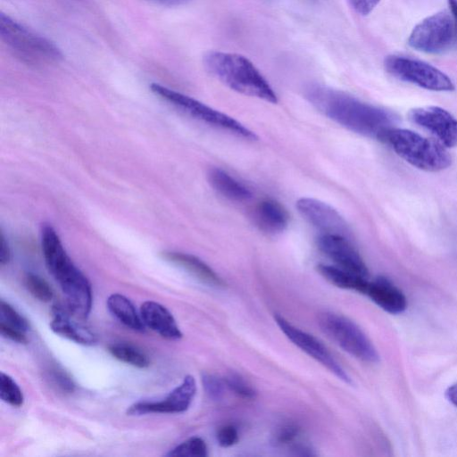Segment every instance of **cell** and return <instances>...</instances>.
<instances>
[{
    "label": "cell",
    "instance_id": "cell-1",
    "mask_svg": "<svg viewBox=\"0 0 457 457\" xmlns=\"http://www.w3.org/2000/svg\"><path fill=\"white\" fill-rule=\"evenodd\" d=\"M305 96L323 115L360 135L383 141L395 128L394 115L346 93L318 85L310 87Z\"/></svg>",
    "mask_w": 457,
    "mask_h": 457
},
{
    "label": "cell",
    "instance_id": "cell-2",
    "mask_svg": "<svg viewBox=\"0 0 457 457\" xmlns=\"http://www.w3.org/2000/svg\"><path fill=\"white\" fill-rule=\"evenodd\" d=\"M41 247L49 273L59 284L69 310L81 320L92 309V288L87 277L67 254L56 230L48 223L41 226Z\"/></svg>",
    "mask_w": 457,
    "mask_h": 457
},
{
    "label": "cell",
    "instance_id": "cell-3",
    "mask_svg": "<svg viewBox=\"0 0 457 457\" xmlns=\"http://www.w3.org/2000/svg\"><path fill=\"white\" fill-rule=\"evenodd\" d=\"M203 61L206 70L230 89L269 103L278 102L269 82L245 56L210 51L204 55Z\"/></svg>",
    "mask_w": 457,
    "mask_h": 457
},
{
    "label": "cell",
    "instance_id": "cell-4",
    "mask_svg": "<svg viewBox=\"0 0 457 457\" xmlns=\"http://www.w3.org/2000/svg\"><path fill=\"white\" fill-rule=\"evenodd\" d=\"M384 142L412 166L429 172H437L448 168L452 157L439 141H434L406 129H391Z\"/></svg>",
    "mask_w": 457,
    "mask_h": 457
},
{
    "label": "cell",
    "instance_id": "cell-5",
    "mask_svg": "<svg viewBox=\"0 0 457 457\" xmlns=\"http://www.w3.org/2000/svg\"><path fill=\"white\" fill-rule=\"evenodd\" d=\"M0 36L14 55L25 63L35 66L49 64L63 57L52 41L3 12H0Z\"/></svg>",
    "mask_w": 457,
    "mask_h": 457
},
{
    "label": "cell",
    "instance_id": "cell-6",
    "mask_svg": "<svg viewBox=\"0 0 457 457\" xmlns=\"http://www.w3.org/2000/svg\"><path fill=\"white\" fill-rule=\"evenodd\" d=\"M151 91L188 116L245 140L254 141L256 135L245 126L201 102L162 85L153 83Z\"/></svg>",
    "mask_w": 457,
    "mask_h": 457
},
{
    "label": "cell",
    "instance_id": "cell-7",
    "mask_svg": "<svg viewBox=\"0 0 457 457\" xmlns=\"http://www.w3.org/2000/svg\"><path fill=\"white\" fill-rule=\"evenodd\" d=\"M321 331L336 345L352 356L370 363L378 362L379 355L362 329L350 319L324 312L318 317Z\"/></svg>",
    "mask_w": 457,
    "mask_h": 457
},
{
    "label": "cell",
    "instance_id": "cell-8",
    "mask_svg": "<svg viewBox=\"0 0 457 457\" xmlns=\"http://www.w3.org/2000/svg\"><path fill=\"white\" fill-rule=\"evenodd\" d=\"M386 70L395 78L432 91H453L454 84L440 70L410 57L389 55L385 59Z\"/></svg>",
    "mask_w": 457,
    "mask_h": 457
},
{
    "label": "cell",
    "instance_id": "cell-9",
    "mask_svg": "<svg viewBox=\"0 0 457 457\" xmlns=\"http://www.w3.org/2000/svg\"><path fill=\"white\" fill-rule=\"evenodd\" d=\"M453 34V17L447 12L442 11L418 23L410 34L408 44L418 51L438 53L451 44Z\"/></svg>",
    "mask_w": 457,
    "mask_h": 457
},
{
    "label": "cell",
    "instance_id": "cell-10",
    "mask_svg": "<svg viewBox=\"0 0 457 457\" xmlns=\"http://www.w3.org/2000/svg\"><path fill=\"white\" fill-rule=\"evenodd\" d=\"M274 320L280 330L295 345L326 367L339 379L352 384L347 372L319 339L296 328L279 314L274 315Z\"/></svg>",
    "mask_w": 457,
    "mask_h": 457
},
{
    "label": "cell",
    "instance_id": "cell-11",
    "mask_svg": "<svg viewBox=\"0 0 457 457\" xmlns=\"http://www.w3.org/2000/svg\"><path fill=\"white\" fill-rule=\"evenodd\" d=\"M196 394V382L193 376L187 375L180 385L176 386L162 401L137 402L130 405L127 414L140 416L149 413H180L191 405Z\"/></svg>",
    "mask_w": 457,
    "mask_h": 457
},
{
    "label": "cell",
    "instance_id": "cell-12",
    "mask_svg": "<svg viewBox=\"0 0 457 457\" xmlns=\"http://www.w3.org/2000/svg\"><path fill=\"white\" fill-rule=\"evenodd\" d=\"M300 214L320 235H337L348 237L350 230L344 217L331 205L314 198L303 197L296 203Z\"/></svg>",
    "mask_w": 457,
    "mask_h": 457
},
{
    "label": "cell",
    "instance_id": "cell-13",
    "mask_svg": "<svg viewBox=\"0 0 457 457\" xmlns=\"http://www.w3.org/2000/svg\"><path fill=\"white\" fill-rule=\"evenodd\" d=\"M412 122L432 133L446 147L457 146V119L439 106H423L409 112Z\"/></svg>",
    "mask_w": 457,
    "mask_h": 457
},
{
    "label": "cell",
    "instance_id": "cell-14",
    "mask_svg": "<svg viewBox=\"0 0 457 457\" xmlns=\"http://www.w3.org/2000/svg\"><path fill=\"white\" fill-rule=\"evenodd\" d=\"M320 251L336 266L363 278H369L368 269L348 237L337 235H320L317 238Z\"/></svg>",
    "mask_w": 457,
    "mask_h": 457
},
{
    "label": "cell",
    "instance_id": "cell-15",
    "mask_svg": "<svg viewBox=\"0 0 457 457\" xmlns=\"http://www.w3.org/2000/svg\"><path fill=\"white\" fill-rule=\"evenodd\" d=\"M76 315L69 309L54 305L52 309L50 328L55 334L77 344L92 345L97 342L96 335L87 326L79 322Z\"/></svg>",
    "mask_w": 457,
    "mask_h": 457
},
{
    "label": "cell",
    "instance_id": "cell-16",
    "mask_svg": "<svg viewBox=\"0 0 457 457\" xmlns=\"http://www.w3.org/2000/svg\"><path fill=\"white\" fill-rule=\"evenodd\" d=\"M140 316L145 327L168 340H179L183 334L171 312L162 304L145 301L140 307Z\"/></svg>",
    "mask_w": 457,
    "mask_h": 457
},
{
    "label": "cell",
    "instance_id": "cell-17",
    "mask_svg": "<svg viewBox=\"0 0 457 457\" xmlns=\"http://www.w3.org/2000/svg\"><path fill=\"white\" fill-rule=\"evenodd\" d=\"M363 294L391 314L401 313L407 307V300L403 293L385 277L369 280Z\"/></svg>",
    "mask_w": 457,
    "mask_h": 457
},
{
    "label": "cell",
    "instance_id": "cell-18",
    "mask_svg": "<svg viewBox=\"0 0 457 457\" xmlns=\"http://www.w3.org/2000/svg\"><path fill=\"white\" fill-rule=\"evenodd\" d=\"M162 255L168 262L182 268L208 286L225 287L222 278L204 261L195 255L173 251L163 252Z\"/></svg>",
    "mask_w": 457,
    "mask_h": 457
},
{
    "label": "cell",
    "instance_id": "cell-19",
    "mask_svg": "<svg viewBox=\"0 0 457 457\" xmlns=\"http://www.w3.org/2000/svg\"><path fill=\"white\" fill-rule=\"evenodd\" d=\"M253 218L260 229L270 234L284 231L289 221L287 211L274 199L261 201L255 207Z\"/></svg>",
    "mask_w": 457,
    "mask_h": 457
},
{
    "label": "cell",
    "instance_id": "cell-20",
    "mask_svg": "<svg viewBox=\"0 0 457 457\" xmlns=\"http://www.w3.org/2000/svg\"><path fill=\"white\" fill-rule=\"evenodd\" d=\"M207 177L213 189L231 201H245L252 195L250 190L245 185L222 169H210Z\"/></svg>",
    "mask_w": 457,
    "mask_h": 457
},
{
    "label": "cell",
    "instance_id": "cell-21",
    "mask_svg": "<svg viewBox=\"0 0 457 457\" xmlns=\"http://www.w3.org/2000/svg\"><path fill=\"white\" fill-rule=\"evenodd\" d=\"M106 304L109 312L121 324L134 331H145V326L140 314L137 313L132 302L125 295L112 294L107 298Z\"/></svg>",
    "mask_w": 457,
    "mask_h": 457
},
{
    "label": "cell",
    "instance_id": "cell-22",
    "mask_svg": "<svg viewBox=\"0 0 457 457\" xmlns=\"http://www.w3.org/2000/svg\"><path fill=\"white\" fill-rule=\"evenodd\" d=\"M318 272L330 284L343 289L364 293L369 278H363L336 265L320 263Z\"/></svg>",
    "mask_w": 457,
    "mask_h": 457
},
{
    "label": "cell",
    "instance_id": "cell-23",
    "mask_svg": "<svg viewBox=\"0 0 457 457\" xmlns=\"http://www.w3.org/2000/svg\"><path fill=\"white\" fill-rule=\"evenodd\" d=\"M108 352L117 360L144 369L150 365L148 356L137 346L128 343H116L108 346Z\"/></svg>",
    "mask_w": 457,
    "mask_h": 457
},
{
    "label": "cell",
    "instance_id": "cell-24",
    "mask_svg": "<svg viewBox=\"0 0 457 457\" xmlns=\"http://www.w3.org/2000/svg\"><path fill=\"white\" fill-rule=\"evenodd\" d=\"M0 397L12 407H21L24 402V396L19 385L4 372H1L0 376Z\"/></svg>",
    "mask_w": 457,
    "mask_h": 457
},
{
    "label": "cell",
    "instance_id": "cell-25",
    "mask_svg": "<svg viewBox=\"0 0 457 457\" xmlns=\"http://www.w3.org/2000/svg\"><path fill=\"white\" fill-rule=\"evenodd\" d=\"M170 457H205L208 455L205 442L198 436H192L178 445L167 454Z\"/></svg>",
    "mask_w": 457,
    "mask_h": 457
},
{
    "label": "cell",
    "instance_id": "cell-26",
    "mask_svg": "<svg viewBox=\"0 0 457 457\" xmlns=\"http://www.w3.org/2000/svg\"><path fill=\"white\" fill-rule=\"evenodd\" d=\"M24 284L28 291L38 301L47 303L54 297L50 285L40 276L29 272L24 277Z\"/></svg>",
    "mask_w": 457,
    "mask_h": 457
},
{
    "label": "cell",
    "instance_id": "cell-27",
    "mask_svg": "<svg viewBox=\"0 0 457 457\" xmlns=\"http://www.w3.org/2000/svg\"><path fill=\"white\" fill-rule=\"evenodd\" d=\"M223 379L226 387L238 397L248 400L256 397L257 392L254 387L240 374L231 371Z\"/></svg>",
    "mask_w": 457,
    "mask_h": 457
},
{
    "label": "cell",
    "instance_id": "cell-28",
    "mask_svg": "<svg viewBox=\"0 0 457 457\" xmlns=\"http://www.w3.org/2000/svg\"><path fill=\"white\" fill-rule=\"evenodd\" d=\"M1 322L27 332L29 328V321L19 313L10 303L0 302Z\"/></svg>",
    "mask_w": 457,
    "mask_h": 457
},
{
    "label": "cell",
    "instance_id": "cell-29",
    "mask_svg": "<svg viewBox=\"0 0 457 457\" xmlns=\"http://www.w3.org/2000/svg\"><path fill=\"white\" fill-rule=\"evenodd\" d=\"M47 379L51 385L63 394L75 390V383L70 375L59 367H51L47 370Z\"/></svg>",
    "mask_w": 457,
    "mask_h": 457
},
{
    "label": "cell",
    "instance_id": "cell-30",
    "mask_svg": "<svg viewBox=\"0 0 457 457\" xmlns=\"http://www.w3.org/2000/svg\"><path fill=\"white\" fill-rule=\"evenodd\" d=\"M202 384L206 395L214 401L221 399L227 388L224 379L210 373L202 375Z\"/></svg>",
    "mask_w": 457,
    "mask_h": 457
},
{
    "label": "cell",
    "instance_id": "cell-31",
    "mask_svg": "<svg viewBox=\"0 0 457 457\" xmlns=\"http://www.w3.org/2000/svg\"><path fill=\"white\" fill-rule=\"evenodd\" d=\"M300 436V428L293 423H287L279 427L274 436V442L278 445H291L293 448L295 446V441Z\"/></svg>",
    "mask_w": 457,
    "mask_h": 457
},
{
    "label": "cell",
    "instance_id": "cell-32",
    "mask_svg": "<svg viewBox=\"0 0 457 457\" xmlns=\"http://www.w3.org/2000/svg\"><path fill=\"white\" fill-rule=\"evenodd\" d=\"M216 439L220 446L230 447L238 442V431L233 425H224L218 429Z\"/></svg>",
    "mask_w": 457,
    "mask_h": 457
},
{
    "label": "cell",
    "instance_id": "cell-33",
    "mask_svg": "<svg viewBox=\"0 0 457 457\" xmlns=\"http://www.w3.org/2000/svg\"><path fill=\"white\" fill-rule=\"evenodd\" d=\"M0 331L3 337L19 343V344H26L27 337L24 331L11 327L4 322L0 321Z\"/></svg>",
    "mask_w": 457,
    "mask_h": 457
},
{
    "label": "cell",
    "instance_id": "cell-34",
    "mask_svg": "<svg viewBox=\"0 0 457 457\" xmlns=\"http://www.w3.org/2000/svg\"><path fill=\"white\" fill-rule=\"evenodd\" d=\"M350 6L360 15H368L380 0H347Z\"/></svg>",
    "mask_w": 457,
    "mask_h": 457
},
{
    "label": "cell",
    "instance_id": "cell-35",
    "mask_svg": "<svg viewBox=\"0 0 457 457\" xmlns=\"http://www.w3.org/2000/svg\"><path fill=\"white\" fill-rule=\"evenodd\" d=\"M11 258V251L5 240L4 234L1 232L0 236V263L5 265L9 262Z\"/></svg>",
    "mask_w": 457,
    "mask_h": 457
},
{
    "label": "cell",
    "instance_id": "cell-36",
    "mask_svg": "<svg viewBox=\"0 0 457 457\" xmlns=\"http://www.w3.org/2000/svg\"><path fill=\"white\" fill-rule=\"evenodd\" d=\"M445 396L452 404L457 407V383L447 388Z\"/></svg>",
    "mask_w": 457,
    "mask_h": 457
},
{
    "label": "cell",
    "instance_id": "cell-37",
    "mask_svg": "<svg viewBox=\"0 0 457 457\" xmlns=\"http://www.w3.org/2000/svg\"><path fill=\"white\" fill-rule=\"evenodd\" d=\"M150 2L166 5V6H177V5H182L185 4H187L191 2L192 0H148Z\"/></svg>",
    "mask_w": 457,
    "mask_h": 457
},
{
    "label": "cell",
    "instance_id": "cell-38",
    "mask_svg": "<svg viewBox=\"0 0 457 457\" xmlns=\"http://www.w3.org/2000/svg\"><path fill=\"white\" fill-rule=\"evenodd\" d=\"M448 4L453 20L454 29L457 31V0H448Z\"/></svg>",
    "mask_w": 457,
    "mask_h": 457
}]
</instances>
